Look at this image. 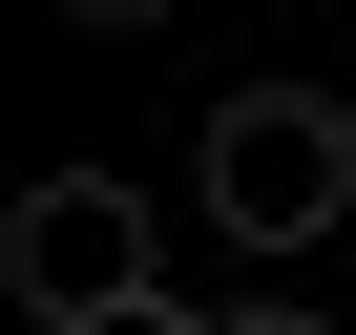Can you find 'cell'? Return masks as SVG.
<instances>
[{
    "instance_id": "cell-1",
    "label": "cell",
    "mask_w": 356,
    "mask_h": 335,
    "mask_svg": "<svg viewBox=\"0 0 356 335\" xmlns=\"http://www.w3.org/2000/svg\"><path fill=\"white\" fill-rule=\"evenodd\" d=\"M189 189H210V231H231V252H314V231L356 210V105H335V84H231Z\"/></svg>"
},
{
    "instance_id": "cell-2",
    "label": "cell",
    "mask_w": 356,
    "mask_h": 335,
    "mask_svg": "<svg viewBox=\"0 0 356 335\" xmlns=\"http://www.w3.org/2000/svg\"><path fill=\"white\" fill-rule=\"evenodd\" d=\"M0 293H22L42 335L63 314H126V293H168V210L126 189V168H42V189H0Z\"/></svg>"
},
{
    "instance_id": "cell-3",
    "label": "cell",
    "mask_w": 356,
    "mask_h": 335,
    "mask_svg": "<svg viewBox=\"0 0 356 335\" xmlns=\"http://www.w3.org/2000/svg\"><path fill=\"white\" fill-rule=\"evenodd\" d=\"M63 335H210V314H168V293H126V314H63Z\"/></svg>"
},
{
    "instance_id": "cell-4",
    "label": "cell",
    "mask_w": 356,
    "mask_h": 335,
    "mask_svg": "<svg viewBox=\"0 0 356 335\" xmlns=\"http://www.w3.org/2000/svg\"><path fill=\"white\" fill-rule=\"evenodd\" d=\"M210 335H335V314H293V293H231V314H210Z\"/></svg>"
},
{
    "instance_id": "cell-5",
    "label": "cell",
    "mask_w": 356,
    "mask_h": 335,
    "mask_svg": "<svg viewBox=\"0 0 356 335\" xmlns=\"http://www.w3.org/2000/svg\"><path fill=\"white\" fill-rule=\"evenodd\" d=\"M63 22H105V42H126V22H189V0H63Z\"/></svg>"
}]
</instances>
